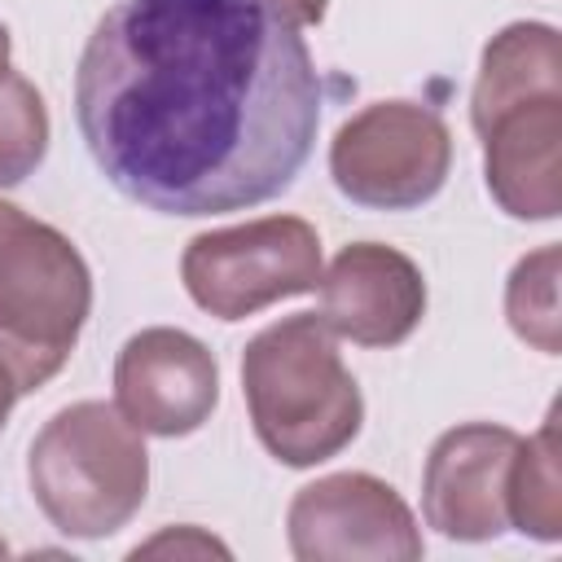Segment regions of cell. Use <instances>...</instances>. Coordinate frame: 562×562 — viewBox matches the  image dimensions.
<instances>
[{
  "label": "cell",
  "instance_id": "8fae6325",
  "mask_svg": "<svg viewBox=\"0 0 562 562\" xmlns=\"http://www.w3.org/2000/svg\"><path fill=\"white\" fill-rule=\"evenodd\" d=\"M483 180L509 220L544 224L562 215V97L522 101L483 132Z\"/></svg>",
  "mask_w": 562,
  "mask_h": 562
},
{
  "label": "cell",
  "instance_id": "9a60e30c",
  "mask_svg": "<svg viewBox=\"0 0 562 562\" xmlns=\"http://www.w3.org/2000/svg\"><path fill=\"white\" fill-rule=\"evenodd\" d=\"M48 105L40 97V88L18 75L4 70L0 75V189L22 184L26 176H35V167L48 154Z\"/></svg>",
  "mask_w": 562,
  "mask_h": 562
},
{
  "label": "cell",
  "instance_id": "ac0fdd59",
  "mask_svg": "<svg viewBox=\"0 0 562 562\" xmlns=\"http://www.w3.org/2000/svg\"><path fill=\"white\" fill-rule=\"evenodd\" d=\"M294 18H299V26H321L325 22V9H329V0H281Z\"/></svg>",
  "mask_w": 562,
  "mask_h": 562
},
{
  "label": "cell",
  "instance_id": "2e32d148",
  "mask_svg": "<svg viewBox=\"0 0 562 562\" xmlns=\"http://www.w3.org/2000/svg\"><path fill=\"white\" fill-rule=\"evenodd\" d=\"M220 553V558H228V549L215 540V536H202L198 527H176V531H162V536H154V540H145V544H136L132 549V558H140V553Z\"/></svg>",
  "mask_w": 562,
  "mask_h": 562
},
{
  "label": "cell",
  "instance_id": "d6986e66",
  "mask_svg": "<svg viewBox=\"0 0 562 562\" xmlns=\"http://www.w3.org/2000/svg\"><path fill=\"white\" fill-rule=\"evenodd\" d=\"M9 57H13V40H9V26L0 22V75L9 70Z\"/></svg>",
  "mask_w": 562,
  "mask_h": 562
},
{
  "label": "cell",
  "instance_id": "30bf717a",
  "mask_svg": "<svg viewBox=\"0 0 562 562\" xmlns=\"http://www.w3.org/2000/svg\"><path fill=\"white\" fill-rule=\"evenodd\" d=\"M321 321L356 347H400L426 316L422 268L382 241H351L321 268Z\"/></svg>",
  "mask_w": 562,
  "mask_h": 562
},
{
  "label": "cell",
  "instance_id": "ba28073f",
  "mask_svg": "<svg viewBox=\"0 0 562 562\" xmlns=\"http://www.w3.org/2000/svg\"><path fill=\"white\" fill-rule=\"evenodd\" d=\"M220 404V364L202 338L176 325H149L119 347L114 408L158 439H184Z\"/></svg>",
  "mask_w": 562,
  "mask_h": 562
},
{
  "label": "cell",
  "instance_id": "3957f363",
  "mask_svg": "<svg viewBox=\"0 0 562 562\" xmlns=\"http://www.w3.org/2000/svg\"><path fill=\"white\" fill-rule=\"evenodd\" d=\"M26 483L61 536L105 540L140 514L149 496V452L114 404L79 400L57 408L31 439Z\"/></svg>",
  "mask_w": 562,
  "mask_h": 562
},
{
  "label": "cell",
  "instance_id": "ffe728a7",
  "mask_svg": "<svg viewBox=\"0 0 562 562\" xmlns=\"http://www.w3.org/2000/svg\"><path fill=\"white\" fill-rule=\"evenodd\" d=\"M4 553H9V544H4V540H0V558H4Z\"/></svg>",
  "mask_w": 562,
  "mask_h": 562
},
{
  "label": "cell",
  "instance_id": "7a4b0ae2",
  "mask_svg": "<svg viewBox=\"0 0 562 562\" xmlns=\"http://www.w3.org/2000/svg\"><path fill=\"white\" fill-rule=\"evenodd\" d=\"M241 395L255 439L290 470L338 457L364 426V395L316 312L263 325L241 347Z\"/></svg>",
  "mask_w": 562,
  "mask_h": 562
},
{
  "label": "cell",
  "instance_id": "e0dca14e",
  "mask_svg": "<svg viewBox=\"0 0 562 562\" xmlns=\"http://www.w3.org/2000/svg\"><path fill=\"white\" fill-rule=\"evenodd\" d=\"M18 395H22L18 373H13V364L0 356V430H4V422H9V413H13V404H18Z\"/></svg>",
  "mask_w": 562,
  "mask_h": 562
},
{
  "label": "cell",
  "instance_id": "8992f818",
  "mask_svg": "<svg viewBox=\"0 0 562 562\" xmlns=\"http://www.w3.org/2000/svg\"><path fill=\"white\" fill-rule=\"evenodd\" d=\"M452 171V132L435 105L373 101L356 110L329 140V176L338 193L364 211L426 206Z\"/></svg>",
  "mask_w": 562,
  "mask_h": 562
},
{
  "label": "cell",
  "instance_id": "5bb4252c",
  "mask_svg": "<svg viewBox=\"0 0 562 562\" xmlns=\"http://www.w3.org/2000/svg\"><path fill=\"white\" fill-rule=\"evenodd\" d=\"M558 277H562V246L549 241L531 255H522L505 281V321L509 329L544 351L558 356L562 351V312H558Z\"/></svg>",
  "mask_w": 562,
  "mask_h": 562
},
{
  "label": "cell",
  "instance_id": "277c9868",
  "mask_svg": "<svg viewBox=\"0 0 562 562\" xmlns=\"http://www.w3.org/2000/svg\"><path fill=\"white\" fill-rule=\"evenodd\" d=\"M92 312V272L79 246L0 198V356L22 395L40 391L70 360Z\"/></svg>",
  "mask_w": 562,
  "mask_h": 562
},
{
  "label": "cell",
  "instance_id": "9c48e42d",
  "mask_svg": "<svg viewBox=\"0 0 562 562\" xmlns=\"http://www.w3.org/2000/svg\"><path fill=\"white\" fill-rule=\"evenodd\" d=\"M522 435L501 422H465L443 430L422 470V514L448 540L483 544L509 531L505 483Z\"/></svg>",
  "mask_w": 562,
  "mask_h": 562
},
{
  "label": "cell",
  "instance_id": "6da1fadb",
  "mask_svg": "<svg viewBox=\"0 0 562 562\" xmlns=\"http://www.w3.org/2000/svg\"><path fill=\"white\" fill-rule=\"evenodd\" d=\"M321 105V70L281 0H114L75 66V127L97 171L184 220L285 193Z\"/></svg>",
  "mask_w": 562,
  "mask_h": 562
},
{
  "label": "cell",
  "instance_id": "4fadbf2b",
  "mask_svg": "<svg viewBox=\"0 0 562 562\" xmlns=\"http://www.w3.org/2000/svg\"><path fill=\"white\" fill-rule=\"evenodd\" d=\"M558 408L553 404L540 422V430L531 439L518 443L514 465H509V483H505V509H509V527L531 536V540H562V448H558Z\"/></svg>",
  "mask_w": 562,
  "mask_h": 562
},
{
  "label": "cell",
  "instance_id": "52a82bcc",
  "mask_svg": "<svg viewBox=\"0 0 562 562\" xmlns=\"http://www.w3.org/2000/svg\"><path fill=\"white\" fill-rule=\"evenodd\" d=\"M285 540L299 562H417L426 549L404 496L364 470L299 487L285 509Z\"/></svg>",
  "mask_w": 562,
  "mask_h": 562
},
{
  "label": "cell",
  "instance_id": "5b68a950",
  "mask_svg": "<svg viewBox=\"0 0 562 562\" xmlns=\"http://www.w3.org/2000/svg\"><path fill=\"white\" fill-rule=\"evenodd\" d=\"M189 299L215 321H246L321 285V237L299 215H259L198 233L180 255Z\"/></svg>",
  "mask_w": 562,
  "mask_h": 562
},
{
  "label": "cell",
  "instance_id": "7c38bea8",
  "mask_svg": "<svg viewBox=\"0 0 562 562\" xmlns=\"http://www.w3.org/2000/svg\"><path fill=\"white\" fill-rule=\"evenodd\" d=\"M540 97H562V40L549 22H509L483 44L470 123L483 132L496 114Z\"/></svg>",
  "mask_w": 562,
  "mask_h": 562
}]
</instances>
